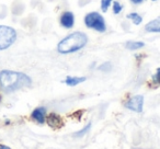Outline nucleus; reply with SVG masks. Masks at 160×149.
<instances>
[{
    "label": "nucleus",
    "mask_w": 160,
    "mask_h": 149,
    "mask_svg": "<svg viewBox=\"0 0 160 149\" xmlns=\"http://www.w3.org/2000/svg\"><path fill=\"white\" fill-rule=\"evenodd\" d=\"M31 83V78L23 72L12 70L0 71V88L5 92H13L30 87Z\"/></svg>",
    "instance_id": "f257e3e1"
},
{
    "label": "nucleus",
    "mask_w": 160,
    "mask_h": 149,
    "mask_svg": "<svg viewBox=\"0 0 160 149\" xmlns=\"http://www.w3.org/2000/svg\"><path fill=\"white\" fill-rule=\"evenodd\" d=\"M88 43V36L82 32H73L62 38L57 45L59 54H71L82 49Z\"/></svg>",
    "instance_id": "f03ea898"
},
{
    "label": "nucleus",
    "mask_w": 160,
    "mask_h": 149,
    "mask_svg": "<svg viewBox=\"0 0 160 149\" xmlns=\"http://www.w3.org/2000/svg\"><path fill=\"white\" fill-rule=\"evenodd\" d=\"M85 24L87 27L91 30H94L97 32H103L107 31V24H105V20L103 18L102 14H100L99 12H89L86 14L85 17Z\"/></svg>",
    "instance_id": "7ed1b4c3"
},
{
    "label": "nucleus",
    "mask_w": 160,
    "mask_h": 149,
    "mask_svg": "<svg viewBox=\"0 0 160 149\" xmlns=\"http://www.w3.org/2000/svg\"><path fill=\"white\" fill-rule=\"evenodd\" d=\"M17 32L7 25H0V51L7 49L16 42Z\"/></svg>",
    "instance_id": "20e7f679"
},
{
    "label": "nucleus",
    "mask_w": 160,
    "mask_h": 149,
    "mask_svg": "<svg viewBox=\"0 0 160 149\" xmlns=\"http://www.w3.org/2000/svg\"><path fill=\"white\" fill-rule=\"evenodd\" d=\"M124 107L126 109L131 110L133 112H137V113H142V107H144V97L142 96H134L129 98L128 100L125 102Z\"/></svg>",
    "instance_id": "39448f33"
},
{
    "label": "nucleus",
    "mask_w": 160,
    "mask_h": 149,
    "mask_svg": "<svg viewBox=\"0 0 160 149\" xmlns=\"http://www.w3.org/2000/svg\"><path fill=\"white\" fill-rule=\"evenodd\" d=\"M59 22L60 25L65 29H71L75 24V16L71 11H65L60 16Z\"/></svg>",
    "instance_id": "423d86ee"
},
{
    "label": "nucleus",
    "mask_w": 160,
    "mask_h": 149,
    "mask_svg": "<svg viewBox=\"0 0 160 149\" xmlns=\"http://www.w3.org/2000/svg\"><path fill=\"white\" fill-rule=\"evenodd\" d=\"M46 122H47V124L54 129H58L64 126V121H62V118L56 113L48 114V115L46 116Z\"/></svg>",
    "instance_id": "0eeeda50"
},
{
    "label": "nucleus",
    "mask_w": 160,
    "mask_h": 149,
    "mask_svg": "<svg viewBox=\"0 0 160 149\" xmlns=\"http://www.w3.org/2000/svg\"><path fill=\"white\" fill-rule=\"evenodd\" d=\"M46 114H47V111L44 107H38L33 110V112H32V114H31V117L33 118L35 122L40 123V124H43V123H45V121H46Z\"/></svg>",
    "instance_id": "6e6552de"
},
{
    "label": "nucleus",
    "mask_w": 160,
    "mask_h": 149,
    "mask_svg": "<svg viewBox=\"0 0 160 149\" xmlns=\"http://www.w3.org/2000/svg\"><path fill=\"white\" fill-rule=\"evenodd\" d=\"M145 31L149 33H160V17L149 21L145 25Z\"/></svg>",
    "instance_id": "1a4fd4ad"
},
{
    "label": "nucleus",
    "mask_w": 160,
    "mask_h": 149,
    "mask_svg": "<svg viewBox=\"0 0 160 149\" xmlns=\"http://www.w3.org/2000/svg\"><path fill=\"white\" fill-rule=\"evenodd\" d=\"M87 80L86 77H72V76H68L66 79H65L64 82L66 83L69 87H75V86H78L79 83H82Z\"/></svg>",
    "instance_id": "9d476101"
},
{
    "label": "nucleus",
    "mask_w": 160,
    "mask_h": 149,
    "mask_svg": "<svg viewBox=\"0 0 160 149\" xmlns=\"http://www.w3.org/2000/svg\"><path fill=\"white\" fill-rule=\"evenodd\" d=\"M145 46L144 42H139V41H128L125 44V47L129 51H137V49H140Z\"/></svg>",
    "instance_id": "9b49d317"
},
{
    "label": "nucleus",
    "mask_w": 160,
    "mask_h": 149,
    "mask_svg": "<svg viewBox=\"0 0 160 149\" xmlns=\"http://www.w3.org/2000/svg\"><path fill=\"white\" fill-rule=\"evenodd\" d=\"M127 19H129L133 22V24L135 25H139L142 22V16H139L137 12H131V13H128L127 14Z\"/></svg>",
    "instance_id": "f8f14e48"
},
{
    "label": "nucleus",
    "mask_w": 160,
    "mask_h": 149,
    "mask_svg": "<svg viewBox=\"0 0 160 149\" xmlns=\"http://www.w3.org/2000/svg\"><path fill=\"white\" fill-rule=\"evenodd\" d=\"M90 129H91V123L87 124L85 127H83V128L80 129V131L76 132V133L73 134V136H75V137H77V138H81V137H83L85 135H87V134L90 132Z\"/></svg>",
    "instance_id": "ddd939ff"
},
{
    "label": "nucleus",
    "mask_w": 160,
    "mask_h": 149,
    "mask_svg": "<svg viewBox=\"0 0 160 149\" xmlns=\"http://www.w3.org/2000/svg\"><path fill=\"white\" fill-rule=\"evenodd\" d=\"M112 8H113V13L114 14H120L123 10V6L118 1H113L112 2Z\"/></svg>",
    "instance_id": "4468645a"
},
{
    "label": "nucleus",
    "mask_w": 160,
    "mask_h": 149,
    "mask_svg": "<svg viewBox=\"0 0 160 149\" xmlns=\"http://www.w3.org/2000/svg\"><path fill=\"white\" fill-rule=\"evenodd\" d=\"M112 2H113V0H101V10L103 12H107L108 9L111 7Z\"/></svg>",
    "instance_id": "2eb2a0df"
},
{
    "label": "nucleus",
    "mask_w": 160,
    "mask_h": 149,
    "mask_svg": "<svg viewBox=\"0 0 160 149\" xmlns=\"http://www.w3.org/2000/svg\"><path fill=\"white\" fill-rule=\"evenodd\" d=\"M151 80H152V82L155 83V85L160 86V68H158L157 70H156V73L152 76Z\"/></svg>",
    "instance_id": "dca6fc26"
},
{
    "label": "nucleus",
    "mask_w": 160,
    "mask_h": 149,
    "mask_svg": "<svg viewBox=\"0 0 160 149\" xmlns=\"http://www.w3.org/2000/svg\"><path fill=\"white\" fill-rule=\"evenodd\" d=\"M112 68V65L111 62H103L102 65H100L99 66V70L101 71H104V72H107V71H110Z\"/></svg>",
    "instance_id": "f3484780"
},
{
    "label": "nucleus",
    "mask_w": 160,
    "mask_h": 149,
    "mask_svg": "<svg viewBox=\"0 0 160 149\" xmlns=\"http://www.w3.org/2000/svg\"><path fill=\"white\" fill-rule=\"evenodd\" d=\"M145 0H131V2L134 3V5H140L142 2H144Z\"/></svg>",
    "instance_id": "a211bd4d"
},
{
    "label": "nucleus",
    "mask_w": 160,
    "mask_h": 149,
    "mask_svg": "<svg viewBox=\"0 0 160 149\" xmlns=\"http://www.w3.org/2000/svg\"><path fill=\"white\" fill-rule=\"evenodd\" d=\"M0 149H11L9 146H6V145H0Z\"/></svg>",
    "instance_id": "6ab92c4d"
},
{
    "label": "nucleus",
    "mask_w": 160,
    "mask_h": 149,
    "mask_svg": "<svg viewBox=\"0 0 160 149\" xmlns=\"http://www.w3.org/2000/svg\"><path fill=\"white\" fill-rule=\"evenodd\" d=\"M152 1H156V0H152Z\"/></svg>",
    "instance_id": "aec40b11"
}]
</instances>
